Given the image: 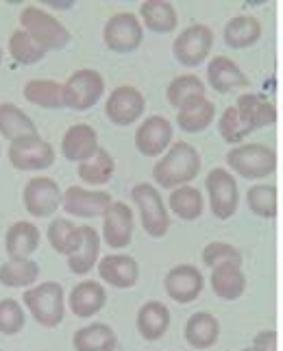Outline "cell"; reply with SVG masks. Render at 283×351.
<instances>
[{"label": "cell", "mask_w": 283, "mask_h": 351, "mask_svg": "<svg viewBox=\"0 0 283 351\" xmlns=\"http://www.w3.org/2000/svg\"><path fill=\"white\" fill-rule=\"evenodd\" d=\"M168 210L175 214L179 221H199L205 210V197L201 195L199 188L194 186H181L170 192L168 197Z\"/></svg>", "instance_id": "f546056e"}, {"label": "cell", "mask_w": 283, "mask_h": 351, "mask_svg": "<svg viewBox=\"0 0 283 351\" xmlns=\"http://www.w3.org/2000/svg\"><path fill=\"white\" fill-rule=\"evenodd\" d=\"M203 264L207 269H216L220 264H227V262H238L242 264V251L238 247L229 245V242H209V245L203 249V256H201Z\"/></svg>", "instance_id": "b9f144b4"}, {"label": "cell", "mask_w": 283, "mask_h": 351, "mask_svg": "<svg viewBox=\"0 0 283 351\" xmlns=\"http://www.w3.org/2000/svg\"><path fill=\"white\" fill-rule=\"evenodd\" d=\"M96 271L105 284L120 290L133 288L140 280V264L127 253H109V256L101 258Z\"/></svg>", "instance_id": "e0dca14e"}, {"label": "cell", "mask_w": 283, "mask_h": 351, "mask_svg": "<svg viewBox=\"0 0 283 351\" xmlns=\"http://www.w3.org/2000/svg\"><path fill=\"white\" fill-rule=\"evenodd\" d=\"M170 310L162 301H146V304L138 310L135 317V328L138 334L144 338L146 343H157L166 336L170 328Z\"/></svg>", "instance_id": "7402d4cb"}, {"label": "cell", "mask_w": 283, "mask_h": 351, "mask_svg": "<svg viewBox=\"0 0 283 351\" xmlns=\"http://www.w3.org/2000/svg\"><path fill=\"white\" fill-rule=\"evenodd\" d=\"M22 304L42 328H57V325L64 321V314H66L64 286L57 282L35 284L33 288L24 290Z\"/></svg>", "instance_id": "3957f363"}, {"label": "cell", "mask_w": 283, "mask_h": 351, "mask_svg": "<svg viewBox=\"0 0 283 351\" xmlns=\"http://www.w3.org/2000/svg\"><path fill=\"white\" fill-rule=\"evenodd\" d=\"M81 232H83V240H81L79 249L68 258V269L75 275H88V273H92V269H96L98 262H101L103 238L90 225H81Z\"/></svg>", "instance_id": "484cf974"}, {"label": "cell", "mask_w": 283, "mask_h": 351, "mask_svg": "<svg viewBox=\"0 0 283 351\" xmlns=\"http://www.w3.org/2000/svg\"><path fill=\"white\" fill-rule=\"evenodd\" d=\"M212 48H214L212 27H207V24H190L172 42V55H175V59L181 66L196 68L203 62H207V57L212 55Z\"/></svg>", "instance_id": "ba28073f"}, {"label": "cell", "mask_w": 283, "mask_h": 351, "mask_svg": "<svg viewBox=\"0 0 283 351\" xmlns=\"http://www.w3.org/2000/svg\"><path fill=\"white\" fill-rule=\"evenodd\" d=\"M227 166L233 175L262 184L277 171V151L262 142H244L227 153Z\"/></svg>", "instance_id": "7a4b0ae2"}, {"label": "cell", "mask_w": 283, "mask_h": 351, "mask_svg": "<svg viewBox=\"0 0 283 351\" xmlns=\"http://www.w3.org/2000/svg\"><path fill=\"white\" fill-rule=\"evenodd\" d=\"M112 195L105 190H90L83 186H70L64 192V208L66 214L77 216V219H103L107 210L112 208Z\"/></svg>", "instance_id": "4fadbf2b"}, {"label": "cell", "mask_w": 283, "mask_h": 351, "mask_svg": "<svg viewBox=\"0 0 283 351\" xmlns=\"http://www.w3.org/2000/svg\"><path fill=\"white\" fill-rule=\"evenodd\" d=\"M255 351H277V332L275 330H264L255 336L253 341Z\"/></svg>", "instance_id": "7bdbcfd3"}, {"label": "cell", "mask_w": 283, "mask_h": 351, "mask_svg": "<svg viewBox=\"0 0 283 351\" xmlns=\"http://www.w3.org/2000/svg\"><path fill=\"white\" fill-rule=\"evenodd\" d=\"M105 77L98 70H75L64 83V105L75 112H88L103 99Z\"/></svg>", "instance_id": "52a82bcc"}, {"label": "cell", "mask_w": 283, "mask_h": 351, "mask_svg": "<svg viewBox=\"0 0 283 351\" xmlns=\"http://www.w3.org/2000/svg\"><path fill=\"white\" fill-rule=\"evenodd\" d=\"M236 110L251 133L260 131L264 127H270L277 123V107L273 101H268L266 96L255 92H244L238 96Z\"/></svg>", "instance_id": "ffe728a7"}, {"label": "cell", "mask_w": 283, "mask_h": 351, "mask_svg": "<svg viewBox=\"0 0 283 351\" xmlns=\"http://www.w3.org/2000/svg\"><path fill=\"white\" fill-rule=\"evenodd\" d=\"M131 199L140 214V223L151 238H164L170 229V210L157 186L142 181L131 190Z\"/></svg>", "instance_id": "277c9868"}, {"label": "cell", "mask_w": 283, "mask_h": 351, "mask_svg": "<svg viewBox=\"0 0 283 351\" xmlns=\"http://www.w3.org/2000/svg\"><path fill=\"white\" fill-rule=\"evenodd\" d=\"M246 205L260 219H275L277 216V186L275 184H253L246 192Z\"/></svg>", "instance_id": "f35d334b"}, {"label": "cell", "mask_w": 283, "mask_h": 351, "mask_svg": "<svg viewBox=\"0 0 283 351\" xmlns=\"http://www.w3.org/2000/svg\"><path fill=\"white\" fill-rule=\"evenodd\" d=\"M42 5H48L53 9H70L72 5H75V0H66V3H55V0H51V3H42Z\"/></svg>", "instance_id": "ee69618b"}, {"label": "cell", "mask_w": 283, "mask_h": 351, "mask_svg": "<svg viewBox=\"0 0 283 351\" xmlns=\"http://www.w3.org/2000/svg\"><path fill=\"white\" fill-rule=\"evenodd\" d=\"M46 236H48V242H51L53 251L59 253V256H66V258H70L72 253L79 249L81 240H83L81 227L75 225L70 219H66V216H57V219H53L46 229Z\"/></svg>", "instance_id": "1f68e13d"}, {"label": "cell", "mask_w": 283, "mask_h": 351, "mask_svg": "<svg viewBox=\"0 0 283 351\" xmlns=\"http://www.w3.org/2000/svg\"><path fill=\"white\" fill-rule=\"evenodd\" d=\"M40 229L31 221H18L7 229L5 251L9 260H31V256L40 247Z\"/></svg>", "instance_id": "cb8c5ba5"}, {"label": "cell", "mask_w": 283, "mask_h": 351, "mask_svg": "<svg viewBox=\"0 0 283 351\" xmlns=\"http://www.w3.org/2000/svg\"><path fill=\"white\" fill-rule=\"evenodd\" d=\"M218 131H220V136H223V140L227 144H236V147L244 144L246 138L251 136V131L246 129V125L242 123V118H240V114L236 110V105L227 107V110L220 114V118H218Z\"/></svg>", "instance_id": "ab89813d"}, {"label": "cell", "mask_w": 283, "mask_h": 351, "mask_svg": "<svg viewBox=\"0 0 283 351\" xmlns=\"http://www.w3.org/2000/svg\"><path fill=\"white\" fill-rule=\"evenodd\" d=\"M240 351H255L253 347H246V349H240Z\"/></svg>", "instance_id": "f6af8a7d"}, {"label": "cell", "mask_w": 283, "mask_h": 351, "mask_svg": "<svg viewBox=\"0 0 283 351\" xmlns=\"http://www.w3.org/2000/svg\"><path fill=\"white\" fill-rule=\"evenodd\" d=\"M114 173H116L114 155L103 147L98 149V153L92 160L77 166V175L85 186H105L114 177Z\"/></svg>", "instance_id": "d590c367"}, {"label": "cell", "mask_w": 283, "mask_h": 351, "mask_svg": "<svg viewBox=\"0 0 283 351\" xmlns=\"http://www.w3.org/2000/svg\"><path fill=\"white\" fill-rule=\"evenodd\" d=\"M142 27L153 33H172L179 27V14L168 0H144L140 5Z\"/></svg>", "instance_id": "83f0119b"}, {"label": "cell", "mask_w": 283, "mask_h": 351, "mask_svg": "<svg viewBox=\"0 0 283 351\" xmlns=\"http://www.w3.org/2000/svg\"><path fill=\"white\" fill-rule=\"evenodd\" d=\"M214 118L216 105L207 96H201V99H194L188 105H183L177 112V125L186 133H201L214 123Z\"/></svg>", "instance_id": "4dcf8cb0"}, {"label": "cell", "mask_w": 283, "mask_h": 351, "mask_svg": "<svg viewBox=\"0 0 283 351\" xmlns=\"http://www.w3.org/2000/svg\"><path fill=\"white\" fill-rule=\"evenodd\" d=\"M103 40L109 51L118 55L138 51L144 40V27L140 16L131 14V11H118L105 22Z\"/></svg>", "instance_id": "9c48e42d"}, {"label": "cell", "mask_w": 283, "mask_h": 351, "mask_svg": "<svg viewBox=\"0 0 283 351\" xmlns=\"http://www.w3.org/2000/svg\"><path fill=\"white\" fill-rule=\"evenodd\" d=\"M24 99L42 110H61L64 105V83L53 79H31L22 90Z\"/></svg>", "instance_id": "836d02e7"}, {"label": "cell", "mask_w": 283, "mask_h": 351, "mask_svg": "<svg viewBox=\"0 0 283 351\" xmlns=\"http://www.w3.org/2000/svg\"><path fill=\"white\" fill-rule=\"evenodd\" d=\"M166 96H168V103L172 107H177V112H179L183 105L205 96V83L196 75H179L168 83Z\"/></svg>", "instance_id": "8d00e7d4"}, {"label": "cell", "mask_w": 283, "mask_h": 351, "mask_svg": "<svg viewBox=\"0 0 283 351\" xmlns=\"http://www.w3.org/2000/svg\"><path fill=\"white\" fill-rule=\"evenodd\" d=\"M72 347L75 351H114L118 347V336L112 325L90 323L75 332Z\"/></svg>", "instance_id": "f1b7e54d"}, {"label": "cell", "mask_w": 283, "mask_h": 351, "mask_svg": "<svg viewBox=\"0 0 283 351\" xmlns=\"http://www.w3.org/2000/svg\"><path fill=\"white\" fill-rule=\"evenodd\" d=\"M107 304V290L94 280H83L68 295V308L77 319H92Z\"/></svg>", "instance_id": "44dd1931"}, {"label": "cell", "mask_w": 283, "mask_h": 351, "mask_svg": "<svg viewBox=\"0 0 283 351\" xmlns=\"http://www.w3.org/2000/svg\"><path fill=\"white\" fill-rule=\"evenodd\" d=\"M40 280V264L33 260H7L0 266V284L7 288H33Z\"/></svg>", "instance_id": "e575fe53"}, {"label": "cell", "mask_w": 283, "mask_h": 351, "mask_svg": "<svg viewBox=\"0 0 283 351\" xmlns=\"http://www.w3.org/2000/svg\"><path fill=\"white\" fill-rule=\"evenodd\" d=\"M98 149H101L98 133L92 125H85V123L68 127L64 138H61V155H64L68 162H77V164L88 162L98 153Z\"/></svg>", "instance_id": "ac0fdd59"}, {"label": "cell", "mask_w": 283, "mask_h": 351, "mask_svg": "<svg viewBox=\"0 0 283 351\" xmlns=\"http://www.w3.org/2000/svg\"><path fill=\"white\" fill-rule=\"evenodd\" d=\"M207 83L218 94H231L249 88V79L231 57L216 55L207 64Z\"/></svg>", "instance_id": "d6986e66"}, {"label": "cell", "mask_w": 283, "mask_h": 351, "mask_svg": "<svg viewBox=\"0 0 283 351\" xmlns=\"http://www.w3.org/2000/svg\"><path fill=\"white\" fill-rule=\"evenodd\" d=\"M0 64H3V48H0Z\"/></svg>", "instance_id": "bcb514c9"}, {"label": "cell", "mask_w": 283, "mask_h": 351, "mask_svg": "<svg viewBox=\"0 0 283 351\" xmlns=\"http://www.w3.org/2000/svg\"><path fill=\"white\" fill-rule=\"evenodd\" d=\"M135 219L133 210L125 201H114L112 208L103 216L101 238L109 249H127L133 240Z\"/></svg>", "instance_id": "2e32d148"}, {"label": "cell", "mask_w": 283, "mask_h": 351, "mask_svg": "<svg viewBox=\"0 0 283 351\" xmlns=\"http://www.w3.org/2000/svg\"><path fill=\"white\" fill-rule=\"evenodd\" d=\"M203 288H205V277H203L201 269H196L194 264L172 266L164 277L166 295L181 306H188L192 301L199 299Z\"/></svg>", "instance_id": "9a60e30c"}, {"label": "cell", "mask_w": 283, "mask_h": 351, "mask_svg": "<svg viewBox=\"0 0 283 351\" xmlns=\"http://www.w3.org/2000/svg\"><path fill=\"white\" fill-rule=\"evenodd\" d=\"M0 351H3V349H0Z\"/></svg>", "instance_id": "7dc6e473"}, {"label": "cell", "mask_w": 283, "mask_h": 351, "mask_svg": "<svg viewBox=\"0 0 283 351\" xmlns=\"http://www.w3.org/2000/svg\"><path fill=\"white\" fill-rule=\"evenodd\" d=\"M20 24H22L20 29L27 31L35 42L46 48L48 53L61 51L72 38L70 31L53 14H48L46 9L35 7V5H29L22 9Z\"/></svg>", "instance_id": "5b68a950"}, {"label": "cell", "mask_w": 283, "mask_h": 351, "mask_svg": "<svg viewBox=\"0 0 283 351\" xmlns=\"http://www.w3.org/2000/svg\"><path fill=\"white\" fill-rule=\"evenodd\" d=\"M46 53H48L46 48L42 44L35 42L24 29H18V31L11 33V38H9V55L14 57L16 64H22V66L40 64L42 59L46 57Z\"/></svg>", "instance_id": "74e56055"}, {"label": "cell", "mask_w": 283, "mask_h": 351, "mask_svg": "<svg viewBox=\"0 0 283 351\" xmlns=\"http://www.w3.org/2000/svg\"><path fill=\"white\" fill-rule=\"evenodd\" d=\"M203 168L201 153L190 142H172V147L159 157L153 166L155 186L162 190H177L181 186H190L199 177Z\"/></svg>", "instance_id": "6da1fadb"}, {"label": "cell", "mask_w": 283, "mask_h": 351, "mask_svg": "<svg viewBox=\"0 0 283 351\" xmlns=\"http://www.w3.org/2000/svg\"><path fill=\"white\" fill-rule=\"evenodd\" d=\"M205 190L209 199V210L218 221H229L238 212L240 188L238 179L227 168H212L205 177Z\"/></svg>", "instance_id": "8992f818"}, {"label": "cell", "mask_w": 283, "mask_h": 351, "mask_svg": "<svg viewBox=\"0 0 283 351\" xmlns=\"http://www.w3.org/2000/svg\"><path fill=\"white\" fill-rule=\"evenodd\" d=\"M9 164L22 173L46 171L55 164V149L40 136H29L9 144L7 149Z\"/></svg>", "instance_id": "30bf717a"}, {"label": "cell", "mask_w": 283, "mask_h": 351, "mask_svg": "<svg viewBox=\"0 0 283 351\" xmlns=\"http://www.w3.org/2000/svg\"><path fill=\"white\" fill-rule=\"evenodd\" d=\"M0 136L16 142L29 136H40L33 120L14 103H0Z\"/></svg>", "instance_id": "d6a6232c"}, {"label": "cell", "mask_w": 283, "mask_h": 351, "mask_svg": "<svg viewBox=\"0 0 283 351\" xmlns=\"http://www.w3.org/2000/svg\"><path fill=\"white\" fill-rule=\"evenodd\" d=\"M24 323H27V314H24L20 301L16 299L0 301V334L16 336L24 330Z\"/></svg>", "instance_id": "60d3db41"}, {"label": "cell", "mask_w": 283, "mask_h": 351, "mask_svg": "<svg viewBox=\"0 0 283 351\" xmlns=\"http://www.w3.org/2000/svg\"><path fill=\"white\" fill-rule=\"evenodd\" d=\"M262 33H264V27H262L260 18L236 16L225 24L223 40L229 48H233V51H242V48H249L260 42Z\"/></svg>", "instance_id": "4316f807"}, {"label": "cell", "mask_w": 283, "mask_h": 351, "mask_svg": "<svg viewBox=\"0 0 283 351\" xmlns=\"http://www.w3.org/2000/svg\"><path fill=\"white\" fill-rule=\"evenodd\" d=\"M183 336H186V343L192 349H212L220 338V321L212 312H194L186 323Z\"/></svg>", "instance_id": "d4e9b609"}, {"label": "cell", "mask_w": 283, "mask_h": 351, "mask_svg": "<svg viewBox=\"0 0 283 351\" xmlns=\"http://www.w3.org/2000/svg\"><path fill=\"white\" fill-rule=\"evenodd\" d=\"M172 138H175V127L166 118L153 114L144 120V123L135 129V149L144 157H162L170 147Z\"/></svg>", "instance_id": "5bb4252c"}, {"label": "cell", "mask_w": 283, "mask_h": 351, "mask_svg": "<svg viewBox=\"0 0 283 351\" xmlns=\"http://www.w3.org/2000/svg\"><path fill=\"white\" fill-rule=\"evenodd\" d=\"M22 203L35 219H51L64 203V192L51 177H33L22 190Z\"/></svg>", "instance_id": "8fae6325"}, {"label": "cell", "mask_w": 283, "mask_h": 351, "mask_svg": "<svg viewBox=\"0 0 283 351\" xmlns=\"http://www.w3.org/2000/svg\"><path fill=\"white\" fill-rule=\"evenodd\" d=\"M209 286H212V293L223 301L240 299L246 290V273L242 264L227 262L216 266V269H212V275H209Z\"/></svg>", "instance_id": "603a6c76"}, {"label": "cell", "mask_w": 283, "mask_h": 351, "mask_svg": "<svg viewBox=\"0 0 283 351\" xmlns=\"http://www.w3.org/2000/svg\"><path fill=\"white\" fill-rule=\"evenodd\" d=\"M146 99L133 86H118L105 103V116L116 127H131L144 116Z\"/></svg>", "instance_id": "7c38bea8"}]
</instances>
